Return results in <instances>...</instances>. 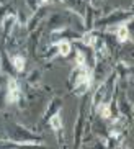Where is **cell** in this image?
<instances>
[{
  "mask_svg": "<svg viewBox=\"0 0 134 149\" xmlns=\"http://www.w3.org/2000/svg\"><path fill=\"white\" fill-rule=\"evenodd\" d=\"M59 53H61L62 56H69V53H70V44L67 43V41H64V43H59Z\"/></svg>",
  "mask_w": 134,
  "mask_h": 149,
  "instance_id": "obj_6",
  "label": "cell"
},
{
  "mask_svg": "<svg viewBox=\"0 0 134 149\" xmlns=\"http://www.w3.org/2000/svg\"><path fill=\"white\" fill-rule=\"evenodd\" d=\"M13 66H15V69H17L18 72H23V69H25V57L15 56L13 57Z\"/></svg>",
  "mask_w": 134,
  "mask_h": 149,
  "instance_id": "obj_4",
  "label": "cell"
},
{
  "mask_svg": "<svg viewBox=\"0 0 134 149\" xmlns=\"http://www.w3.org/2000/svg\"><path fill=\"white\" fill-rule=\"evenodd\" d=\"M49 125H51L52 130H56V131H59L62 128V118H61V111H57L54 116H52L51 120H49Z\"/></svg>",
  "mask_w": 134,
  "mask_h": 149,
  "instance_id": "obj_2",
  "label": "cell"
},
{
  "mask_svg": "<svg viewBox=\"0 0 134 149\" xmlns=\"http://www.w3.org/2000/svg\"><path fill=\"white\" fill-rule=\"evenodd\" d=\"M92 3H93V5H97V3H98V0H92Z\"/></svg>",
  "mask_w": 134,
  "mask_h": 149,
  "instance_id": "obj_8",
  "label": "cell"
},
{
  "mask_svg": "<svg viewBox=\"0 0 134 149\" xmlns=\"http://www.w3.org/2000/svg\"><path fill=\"white\" fill-rule=\"evenodd\" d=\"M18 98H20V85H18V82L13 77H10L8 79V98L7 100L10 103H15V102H18Z\"/></svg>",
  "mask_w": 134,
  "mask_h": 149,
  "instance_id": "obj_1",
  "label": "cell"
},
{
  "mask_svg": "<svg viewBox=\"0 0 134 149\" xmlns=\"http://www.w3.org/2000/svg\"><path fill=\"white\" fill-rule=\"evenodd\" d=\"M98 110H100V116H101V118H110V116H111V110H110V105H108V103L100 105Z\"/></svg>",
  "mask_w": 134,
  "mask_h": 149,
  "instance_id": "obj_5",
  "label": "cell"
},
{
  "mask_svg": "<svg viewBox=\"0 0 134 149\" xmlns=\"http://www.w3.org/2000/svg\"><path fill=\"white\" fill-rule=\"evenodd\" d=\"M83 43H85L87 46H93V44H95V38H93L92 35H88V33H87V35L83 36Z\"/></svg>",
  "mask_w": 134,
  "mask_h": 149,
  "instance_id": "obj_7",
  "label": "cell"
},
{
  "mask_svg": "<svg viewBox=\"0 0 134 149\" xmlns=\"http://www.w3.org/2000/svg\"><path fill=\"white\" fill-rule=\"evenodd\" d=\"M116 36H118V40L121 41V43L128 40V36H129V33H128V26H126V25H121V26L118 28V31H116Z\"/></svg>",
  "mask_w": 134,
  "mask_h": 149,
  "instance_id": "obj_3",
  "label": "cell"
}]
</instances>
